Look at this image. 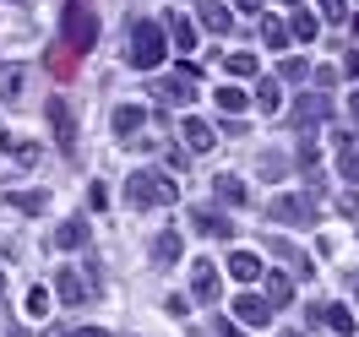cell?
I'll return each mask as SVG.
<instances>
[{"instance_id":"cell-2","label":"cell","mask_w":359,"mask_h":337,"mask_svg":"<svg viewBox=\"0 0 359 337\" xmlns=\"http://www.w3.org/2000/svg\"><path fill=\"white\" fill-rule=\"evenodd\" d=\"M126 202L131 207H169L175 202V185H169V174H158V169H136L131 180H126Z\"/></svg>"},{"instance_id":"cell-4","label":"cell","mask_w":359,"mask_h":337,"mask_svg":"<svg viewBox=\"0 0 359 337\" xmlns=\"http://www.w3.org/2000/svg\"><path fill=\"white\" fill-rule=\"evenodd\" d=\"M196 76H202V71H196V60H180L175 76L153 88V98H158V104H191V98H196Z\"/></svg>"},{"instance_id":"cell-7","label":"cell","mask_w":359,"mask_h":337,"mask_svg":"<svg viewBox=\"0 0 359 337\" xmlns=\"http://www.w3.org/2000/svg\"><path fill=\"white\" fill-rule=\"evenodd\" d=\"M234 321H240V326H267L272 305L262 299V294H240V299H234Z\"/></svg>"},{"instance_id":"cell-8","label":"cell","mask_w":359,"mask_h":337,"mask_svg":"<svg viewBox=\"0 0 359 337\" xmlns=\"http://www.w3.org/2000/svg\"><path fill=\"white\" fill-rule=\"evenodd\" d=\"M196 17H202V27L212 33V39H224V33H234V17L224 11V0H196Z\"/></svg>"},{"instance_id":"cell-5","label":"cell","mask_w":359,"mask_h":337,"mask_svg":"<svg viewBox=\"0 0 359 337\" xmlns=\"http://www.w3.org/2000/svg\"><path fill=\"white\" fill-rule=\"evenodd\" d=\"M49 125H55V142H60V153H76V114H71V104H66V98H49Z\"/></svg>"},{"instance_id":"cell-20","label":"cell","mask_w":359,"mask_h":337,"mask_svg":"<svg viewBox=\"0 0 359 337\" xmlns=\"http://www.w3.org/2000/svg\"><path fill=\"white\" fill-rule=\"evenodd\" d=\"M212 191H218V202H229V207H245V202H250V191H245V180H240V174H218V180H212Z\"/></svg>"},{"instance_id":"cell-6","label":"cell","mask_w":359,"mask_h":337,"mask_svg":"<svg viewBox=\"0 0 359 337\" xmlns=\"http://www.w3.org/2000/svg\"><path fill=\"white\" fill-rule=\"evenodd\" d=\"M191 228L202 234V240H229L234 223H229L224 212H212V207H191Z\"/></svg>"},{"instance_id":"cell-1","label":"cell","mask_w":359,"mask_h":337,"mask_svg":"<svg viewBox=\"0 0 359 337\" xmlns=\"http://www.w3.org/2000/svg\"><path fill=\"white\" fill-rule=\"evenodd\" d=\"M98 44V11H93V0H66V11H60V49L66 55H93Z\"/></svg>"},{"instance_id":"cell-12","label":"cell","mask_w":359,"mask_h":337,"mask_svg":"<svg viewBox=\"0 0 359 337\" xmlns=\"http://www.w3.org/2000/svg\"><path fill=\"white\" fill-rule=\"evenodd\" d=\"M27 88V60H11V66H0V98L6 104H17Z\"/></svg>"},{"instance_id":"cell-22","label":"cell","mask_w":359,"mask_h":337,"mask_svg":"<svg viewBox=\"0 0 359 337\" xmlns=\"http://www.w3.org/2000/svg\"><path fill=\"white\" fill-rule=\"evenodd\" d=\"M256 109H262V114H278V109H283V88H278L272 76L256 82Z\"/></svg>"},{"instance_id":"cell-32","label":"cell","mask_w":359,"mask_h":337,"mask_svg":"<svg viewBox=\"0 0 359 337\" xmlns=\"http://www.w3.org/2000/svg\"><path fill=\"white\" fill-rule=\"evenodd\" d=\"M321 6V17H332V22H343V0H316Z\"/></svg>"},{"instance_id":"cell-14","label":"cell","mask_w":359,"mask_h":337,"mask_svg":"<svg viewBox=\"0 0 359 337\" xmlns=\"http://www.w3.org/2000/svg\"><path fill=\"white\" fill-rule=\"evenodd\" d=\"M180 136H185V147H191V153H207V147L218 142V136H212V125H207L202 114H191V120L180 125Z\"/></svg>"},{"instance_id":"cell-31","label":"cell","mask_w":359,"mask_h":337,"mask_svg":"<svg viewBox=\"0 0 359 337\" xmlns=\"http://www.w3.org/2000/svg\"><path fill=\"white\" fill-rule=\"evenodd\" d=\"M27 315H39V321L49 315V289H33V294H27Z\"/></svg>"},{"instance_id":"cell-19","label":"cell","mask_w":359,"mask_h":337,"mask_svg":"<svg viewBox=\"0 0 359 337\" xmlns=\"http://www.w3.org/2000/svg\"><path fill=\"white\" fill-rule=\"evenodd\" d=\"M262 277H267V294H262L267 305H289L294 299V272H262Z\"/></svg>"},{"instance_id":"cell-17","label":"cell","mask_w":359,"mask_h":337,"mask_svg":"<svg viewBox=\"0 0 359 337\" xmlns=\"http://www.w3.org/2000/svg\"><path fill=\"white\" fill-rule=\"evenodd\" d=\"M163 33L175 39L180 55H196V22H191V17H169V27H163Z\"/></svg>"},{"instance_id":"cell-36","label":"cell","mask_w":359,"mask_h":337,"mask_svg":"<svg viewBox=\"0 0 359 337\" xmlns=\"http://www.w3.org/2000/svg\"><path fill=\"white\" fill-rule=\"evenodd\" d=\"M66 337H109V332H98V326H76V332H66Z\"/></svg>"},{"instance_id":"cell-39","label":"cell","mask_w":359,"mask_h":337,"mask_svg":"<svg viewBox=\"0 0 359 337\" xmlns=\"http://www.w3.org/2000/svg\"><path fill=\"white\" fill-rule=\"evenodd\" d=\"M0 294H6V277H0Z\"/></svg>"},{"instance_id":"cell-35","label":"cell","mask_w":359,"mask_h":337,"mask_svg":"<svg viewBox=\"0 0 359 337\" xmlns=\"http://www.w3.org/2000/svg\"><path fill=\"white\" fill-rule=\"evenodd\" d=\"M343 71H348V76L359 82V49H348V60H343Z\"/></svg>"},{"instance_id":"cell-34","label":"cell","mask_w":359,"mask_h":337,"mask_svg":"<svg viewBox=\"0 0 359 337\" xmlns=\"http://www.w3.org/2000/svg\"><path fill=\"white\" fill-rule=\"evenodd\" d=\"M240 11H250V17H267V0H234Z\"/></svg>"},{"instance_id":"cell-23","label":"cell","mask_w":359,"mask_h":337,"mask_svg":"<svg viewBox=\"0 0 359 337\" xmlns=\"http://www.w3.org/2000/svg\"><path fill=\"white\" fill-rule=\"evenodd\" d=\"M180 256H185V245H180V234H158V240H153V261H163V267H175Z\"/></svg>"},{"instance_id":"cell-38","label":"cell","mask_w":359,"mask_h":337,"mask_svg":"<svg viewBox=\"0 0 359 337\" xmlns=\"http://www.w3.org/2000/svg\"><path fill=\"white\" fill-rule=\"evenodd\" d=\"M278 337H305V332H278Z\"/></svg>"},{"instance_id":"cell-37","label":"cell","mask_w":359,"mask_h":337,"mask_svg":"<svg viewBox=\"0 0 359 337\" xmlns=\"http://www.w3.org/2000/svg\"><path fill=\"white\" fill-rule=\"evenodd\" d=\"M348 114H354V120H359V92H354V98H348Z\"/></svg>"},{"instance_id":"cell-28","label":"cell","mask_w":359,"mask_h":337,"mask_svg":"<svg viewBox=\"0 0 359 337\" xmlns=\"http://www.w3.org/2000/svg\"><path fill=\"white\" fill-rule=\"evenodd\" d=\"M212 98H218V109H224V114H240V109H245V104H250V98H245V92H240V88H218V92H212Z\"/></svg>"},{"instance_id":"cell-11","label":"cell","mask_w":359,"mask_h":337,"mask_svg":"<svg viewBox=\"0 0 359 337\" xmlns=\"http://www.w3.org/2000/svg\"><path fill=\"white\" fill-rule=\"evenodd\" d=\"M311 315L321 321V326H332L337 337H354V332H359V326H354V315H348V305H316Z\"/></svg>"},{"instance_id":"cell-15","label":"cell","mask_w":359,"mask_h":337,"mask_svg":"<svg viewBox=\"0 0 359 337\" xmlns=\"http://www.w3.org/2000/svg\"><path fill=\"white\" fill-rule=\"evenodd\" d=\"M142 120H147L142 104H120V109H114V136H120V142H131V136L142 131Z\"/></svg>"},{"instance_id":"cell-25","label":"cell","mask_w":359,"mask_h":337,"mask_svg":"<svg viewBox=\"0 0 359 337\" xmlns=\"http://www.w3.org/2000/svg\"><path fill=\"white\" fill-rule=\"evenodd\" d=\"M224 66H229V76H256V55H250V49H234V55H224Z\"/></svg>"},{"instance_id":"cell-18","label":"cell","mask_w":359,"mask_h":337,"mask_svg":"<svg viewBox=\"0 0 359 337\" xmlns=\"http://www.w3.org/2000/svg\"><path fill=\"white\" fill-rule=\"evenodd\" d=\"M55 294H60L66 305H82V294H88L82 272H76V267H60V277H55Z\"/></svg>"},{"instance_id":"cell-13","label":"cell","mask_w":359,"mask_h":337,"mask_svg":"<svg viewBox=\"0 0 359 337\" xmlns=\"http://www.w3.org/2000/svg\"><path fill=\"white\" fill-rule=\"evenodd\" d=\"M224 272H229V277H234V283H256V277H262V272H267V267H262V256H250V250H234Z\"/></svg>"},{"instance_id":"cell-29","label":"cell","mask_w":359,"mask_h":337,"mask_svg":"<svg viewBox=\"0 0 359 337\" xmlns=\"http://www.w3.org/2000/svg\"><path fill=\"white\" fill-rule=\"evenodd\" d=\"M305 55H283V66H278V76H283V82H305Z\"/></svg>"},{"instance_id":"cell-9","label":"cell","mask_w":359,"mask_h":337,"mask_svg":"<svg viewBox=\"0 0 359 337\" xmlns=\"http://www.w3.org/2000/svg\"><path fill=\"white\" fill-rule=\"evenodd\" d=\"M272 218H278V223H316V207L305 202V196H278V202H272Z\"/></svg>"},{"instance_id":"cell-21","label":"cell","mask_w":359,"mask_h":337,"mask_svg":"<svg viewBox=\"0 0 359 337\" xmlns=\"http://www.w3.org/2000/svg\"><path fill=\"white\" fill-rule=\"evenodd\" d=\"M55 245H60V250H76V245H88V223H82V218H66V223L55 228Z\"/></svg>"},{"instance_id":"cell-16","label":"cell","mask_w":359,"mask_h":337,"mask_svg":"<svg viewBox=\"0 0 359 337\" xmlns=\"http://www.w3.org/2000/svg\"><path fill=\"white\" fill-rule=\"evenodd\" d=\"M327 114H332V98H321V92H305V104L294 109V120H299V131H305V125L327 120Z\"/></svg>"},{"instance_id":"cell-40","label":"cell","mask_w":359,"mask_h":337,"mask_svg":"<svg viewBox=\"0 0 359 337\" xmlns=\"http://www.w3.org/2000/svg\"><path fill=\"white\" fill-rule=\"evenodd\" d=\"M354 33H359V17H354Z\"/></svg>"},{"instance_id":"cell-27","label":"cell","mask_w":359,"mask_h":337,"mask_svg":"<svg viewBox=\"0 0 359 337\" xmlns=\"http://www.w3.org/2000/svg\"><path fill=\"white\" fill-rule=\"evenodd\" d=\"M44 66L55 71V76H71V71H76V55H66L60 44H49V60H44Z\"/></svg>"},{"instance_id":"cell-30","label":"cell","mask_w":359,"mask_h":337,"mask_svg":"<svg viewBox=\"0 0 359 337\" xmlns=\"http://www.w3.org/2000/svg\"><path fill=\"white\" fill-rule=\"evenodd\" d=\"M44 191H17V196H11V207H22V212H44Z\"/></svg>"},{"instance_id":"cell-26","label":"cell","mask_w":359,"mask_h":337,"mask_svg":"<svg viewBox=\"0 0 359 337\" xmlns=\"http://www.w3.org/2000/svg\"><path fill=\"white\" fill-rule=\"evenodd\" d=\"M289 33L299 39V44H311V39H316V17H311V11H294V17H289Z\"/></svg>"},{"instance_id":"cell-33","label":"cell","mask_w":359,"mask_h":337,"mask_svg":"<svg viewBox=\"0 0 359 337\" xmlns=\"http://www.w3.org/2000/svg\"><path fill=\"white\" fill-rule=\"evenodd\" d=\"M316 88H337V66H321V71H316Z\"/></svg>"},{"instance_id":"cell-10","label":"cell","mask_w":359,"mask_h":337,"mask_svg":"<svg viewBox=\"0 0 359 337\" xmlns=\"http://www.w3.org/2000/svg\"><path fill=\"white\" fill-rule=\"evenodd\" d=\"M196 277H191V299H202V305H218V267L212 261H196Z\"/></svg>"},{"instance_id":"cell-24","label":"cell","mask_w":359,"mask_h":337,"mask_svg":"<svg viewBox=\"0 0 359 337\" xmlns=\"http://www.w3.org/2000/svg\"><path fill=\"white\" fill-rule=\"evenodd\" d=\"M256 22H262V44H267V49H283V44H289V27L278 22V17H256Z\"/></svg>"},{"instance_id":"cell-3","label":"cell","mask_w":359,"mask_h":337,"mask_svg":"<svg viewBox=\"0 0 359 337\" xmlns=\"http://www.w3.org/2000/svg\"><path fill=\"white\" fill-rule=\"evenodd\" d=\"M163 55H169V33H163L158 22H136L131 27V66L136 71H153Z\"/></svg>"}]
</instances>
